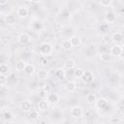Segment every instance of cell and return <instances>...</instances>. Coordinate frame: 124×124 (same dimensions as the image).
<instances>
[{"instance_id":"obj_1","label":"cell","mask_w":124,"mask_h":124,"mask_svg":"<svg viewBox=\"0 0 124 124\" xmlns=\"http://www.w3.org/2000/svg\"><path fill=\"white\" fill-rule=\"evenodd\" d=\"M39 51L43 56H48L52 52V46L49 43H43L39 46Z\"/></svg>"},{"instance_id":"obj_2","label":"cell","mask_w":124,"mask_h":124,"mask_svg":"<svg viewBox=\"0 0 124 124\" xmlns=\"http://www.w3.org/2000/svg\"><path fill=\"white\" fill-rule=\"evenodd\" d=\"M94 79H95V76L91 71H84V73L81 77V80L84 83H91V82H93Z\"/></svg>"},{"instance_id":"obj_3","label":"cell","mask_w":124,"mask_h":124,"mask_svg":"<svg viewBox=\"0 0 124 124\" xmlns=\"http://www.w3.org/2000/svg\"><path fill=\"white\" fill-rule=\"evenodd\" d=\"M122 51H123V47L119 44H114V46L110 47V54H111V56L119 57L122 54Z\"/></svg>"},{"instance_id":"obj_4","label":"cell","mask_w":124,"mask_h":124,"mask_svg":"<svg viewBox=\"0 0 124 124\" xmlns=\"http://www.w3.org/2000/svg\"><path fill=\"white\" fill-rule=\"evenodd\" d=\"M70 113H71V116L74 117V118H79L82 116V113H83V110L80 107L78 106H75L71 108L70 110Z\"/></svg>"},{"instance_id":"obj_5","label":"cell","mask_w":124,"mask_h":124,"mask_svg":"<svg viewBox=\"0 0 124 124\" xmlns=\"http://www.w3.org/2000/svg\"><path fill=\"white\" fill-rule=\"evenodd\" d=\"M46 100L50 105H56L59 101V96L56 93H48L46 96Z\"/></svg>"},{"instance_id":"obj_6","label":"cell","mask_w":124,"mask_h":124,"mask_svg":"<svg viewBox=\"0 0 124 124\" xmlns=\"http://www.w3.org/2000/svg\"><path fill=\"white\" fill-rule=\"evenodd\" d=\"M20 108L24 112H29L30 110H32L31 109L32 108V103L30 101H28V100H25L20 104Z\"/></svg>"},{"instance_id":"obj_7","label":"cell","mask_w":124,"mask_h":124,"mask_svg":"<svg viewBox=\"0 0 124 124\" xmlns=\"http://www.w3.org/2000/svg\"><path fill=\"white\" fill-rule=\"evenodd\" d=\"M105 20L108 23H113L116 20V16L113 12H107L105 15Z\"/></svg>"},{"instance_id":"obj_8","label":"cell","mask_w":124,"mask_h":124,"mask_svg":"<svg viewBox=\"0 0 124 124\" xmlns=\"http://www.w3.org/2000/svg\"><path fill=\"white\" fill-rule=\"evenodd\" d=\"M18 42L21 44V45H26V44H28L29 42H30V40H31V38H30V36L28 35V34H26V33H21L19 36H18Z\"/></svg>"},{"instance_id":"obj_9","label":"cell","mask_w":124,"mask_h":124,"mask_svg":"<svg viewBox=\"0 0 124 124\" xmlns=\"http://www.w3.org/2000/svg\"><path fill=\"white\" fill-rule=\"evenodd\" d=\"M76 66V62L74 59L72 58H69V59H66L63 63V68L64 69H67V70H71V69H74Z\"/></svg>"},{"instance_id":"obj_10","label":"cell","mask_w":124,"mask_h":124,"mask_svg":"<svg viewBox=\"0 0 124 124\" xmlns=\"http://www.w3.org/2000/svg\"><path fill=\"white\" fill-rule=\"evenodd\" d=\"M122 39H123V35L120 32H114L111 35V41L114 44H121Z\"/></svg>"},{"instance_id":"obj_11","label":"cell","mask_w":124,"mask_h":124,"mask_svg":"<svg viewBox=\"0 0 124 124\" xmlns=\"http://www.w3.org/2000/svg\"><path fill=\"white\" fill-rule=\"evenodd\" d=\"M48 105L49 103L47 102V100H45V99H42L38 102V108L42 111H45L48 108Z\"/></svg>"},{"instance_id":"obj_12","label":"cell","mask_w":124,"mask_h":124,"mask_svg":"<svg viewBox=\"0 0 124 124\" xmlns=\"http://www.w3.org/2000/svg\"><path fill=\"white\" fill-rule=\"evenodd\" d=\"M97 108H100V109H104L107 106H108V101L104 98H100V99H97L96 103H95Z\"/></svg>"},{"instance_id":"obj_13","label":"cell","mask_w":124,"mask_h":124,"mask_svg":"<svg viewBox=\"0 0 124 124\" xmlns=\"http://www.w3.org/2000/svg\"><path fill=\"white\" fill-rule=\"evenodd\" d=\"M28 9L26 7H19L17 10H16V14L19 17H26L28 16Z\"/></svg>"},{"instance_id":"obj_14","label":"cell","mask_w":124,"mask_h":124,"mask_svg":"<svg viewBox=\"0 0 124 124\" xmlns=\"http://www.w3.org/2000/svg\"><path fill=\"white\" fill-rule=\"evenodd\" d=\"M23 72H24V74L27 75V76L33 75V74L35 73V67H34V65H32V64H30V63H27L26 66H25V69L23 70Z\"/></svg>"},{"instance_id":"obj_15","label":"cell","mask_w":124,"mask_h":124,"mask_svg":"<svg viewBox=\"0 0 124 124\" xmlns=\"http://www.w3.org/2000/svg\"><path fill=\"white\" fill-rule=\"evenodd\" d=\"M4 19H5L6 24H8V25H13V24L16 23V17H15V16L12 15V14H8V15H6Z\"/></svg>"},{"instance_id":"obj_16","label":"cell","mask_w":124,"mask_h":124,"mask_svg":"<svg viewBox=\"0 0 124 124\" xmlns=\"http://www.w3.org/2000/svg\"><path fill=\"white\" fill-rule=\"evenodd\" d=\"M65 88H66V90L68 92H74L76 90V88H77V83L75 81H73V80H70L65 84Z\"/></svg>"},{"instance_id":"obj_17","label":"cell","mask_w":124,"mask_h":124,"mask_svg":"<svg viewBox=\"0 0 124 124\" xmlns=\"http://www.w3.org/2000/svg\"><path fill=\"white\" fill-rule=\"evenodd\" d=\"M55 77H56L58 79H60V80L64 79V78H66V73H65L64 68H59V69H57V70L55 71Z\"/></svg>"},{"instance_id":"obj_18","label":"cell","mask_w":124,"mask_h":124,"mask_svg":"<svg viewBox=\"0 0 124 124\" xmlns=\"http://www.w3.org/2000/svg\"><path fill=\"white\" fill-rule=\"evenodd\" d=\"M96 101H97V97H96L95 94L89 93V94L86 95V102H87L89 105H95Z\"/></svg>"},{"instance_id":"obj_19","label":"cell","mask_w":124,"mask_h":124,"mask_svg":"<svg viewBox=\"0 0 124 124\" xmlns=\"http://www.w3.org/2000/svg\"><path fill=\"white\" fill-rule=\"evenodd\" d=\"M100 59H101L103 62H105V63L109 62L110 59H111V54H110V52H103V53H101Z\"/></svg>"},{"instance_id":"obj_20","label":"cell","mask_w":124,"mask_h":124,"mask_svg":"<svg viewBox=\"0 0 124 124\" xmlns=\"http://www.w3.org/2000/svg\"><path fill=\"white\" fill-rule=\"evenodd\" d=\"M10 72H11L10 67H9L7 64H4V63L0 64V74H1V75H6V76H7Z\"/></svg>"},{"instance_id":"obj_21","label":"cell","mask_w":124,"mask_h":124,"mask_svg":"<svg viewBox=\"0 0 124 124\" xmlns=\"http://www.w3.org/2000/svg\"><path fill=\"white\" fill-rule=\"evenodd\" d=\"M39 79H42V80H46L48 77V73L46 70H39L38 71V74H37Z\"/></svg>"},{"instance_id":"obj_22","label":"cell","mask_w":124,"mask_h":124,"mask_svg":"<svg viewBox=\"0 0 124 124\" xmlns=\"http://www.w3.org/2000/svg\"><path fill=\"white\" fill-rule=\"evenodd\" d=\"M26 64H27V63H26L25 61L19 60V61H17V62L16 63V69L18 72H21V71H23V70L25 69Z\"/></svg>"},{"instance_id":"obj_23","label":"cell","mask_w":124,"mask_h":124,"mask_svg":"<svg viewBox=\"0 0 124 124\" xmlns=\"http://www.w3.org/2000/svg\"><path fill=\"white\" fill-rule=\"evenodd\" d=\"M70 41H71L73 46H78L80 45V43H81L80 38L78 37V36H72V37L70 38Z\"/></svg>"},{"instance_id":"obj_24","label":"cell","mask_w":124,"mask_h":124,"mask_svg":"<svg viewBox=\"0 0 124 124\" xmlns=\"http://www.w3.org/2000/svg\"><path fill=\"white\" fill-rule=\"evenodd\" d=\"M73 47V45L71 43L70 40H64L62 42V48L65 49V50H70L71 48Z\"/></svg>"},{"instance_id":"obj_25","label":"cell","mask_w":124,"mask_h":124,"mask_svg":"<svg viewBox=\"0 0 124 124\" xmlns=\"http://www.w3.org/2000/svg\"><path fill=\"white\" fill-rule=\"evenodd\" d=\"M83 73H84V70H83L82 68H76V69L74 70V75H75V77H76V78H81Z\"/></svg>"},{"instance_id":"obj_26","label":"cell","mask_w":124,"mask_h":124,"mask_svg":"<svg viewBox=\"0 0 124 124\" xmlns=\"http://www.w3.org/2000/svg\"><path fill=\"white\" fill-rule=\"evenodd\" d=\"M3 117H4V119H5L6 121L10 122V121L13 119L14 115H13V113H12L10 110H6V111L3 112Z\"/></svg>"},{"instance_id":"obj_27","label":"cell","mask_w":124,"mask_h":124,"mask_svg":"<svg viewBox=\"0 0 124 124\" xmlns=\"http://www.w3.org/2000/svg\"><path fill=\"white\" fill-rule=\"evenodd\" d=\"M39 112L37 111V110H30L29 111V117H30V119H32V120H36V119H38L39 118Z\"/></svg>"},{"instance_id":"obj_28","label":"cell","mask_w":124,"mask_h":124,"mask_svg":"<svg viewBox=\"0 0 124 124\" xmlns=\"http://www.w3.org/2000/svg\"><path fill=\"white\" fill-rule=\"evenodd\" d=\"M47 59H46V56H41V58H40V64L43 66V67H45V66H46L47 65Z\"/></svg>"},{"instance_id":"obj_29","label":"cell","mask_w":124,"mask_h":124,"mask_svg":"<svg viewBox=\"0 0 124 124\" xmlns=\"http://www.w3.org/2000/svg\"><path fill=\"white\" fill-rule=\"evenodd\" d=\"M103 41H104V43H106V44L109 43V41H111V36L108 35V34H104V35H103Z\"/></svg>"},{"instance_id":"obj_30","label":"cell","mask_w":124,"mask_h":124,"mask_svg":"<svg viewBox=\"0 0 124 124\" xmlns=\"http://www.w3.org/2000/svg\"><path fill=\"white\" fill-rule=\"evenodd\" d=\"M6 82H7V76L0 74V84L1 85H5Z\"/></svg>"},{"instance_id":"obj_31","label":"cell","mask_w":124,"mask_h":124,"mask_svg":"<svg viewBox=\"0 0 124 124\" xmlns=\"http://www.w3.org/2000/svg\"><path fill=\"white\" fill-rule=\"evenodd\" d=\"M47 84H46V82L45 81V80H42V79H40V81L38 82V87L39 88H41V89H45L46 88V86Z\"/></svg>"},{"instance_id":"obj_32","label":"cell","mask_w":124,"mask_h":124,"mask_svg":"<svg viewBox=\"0 0 124 124\" xmlns=\"http://www.w3.org/2000/svg\"><path fill=\"white\" fill-rule=\"evenodd\" d=\"M100 3L104 7H108L111 4V0H100Z\"/></svg>"},{"instance_id":"obj_33","label":"cell","mask_w":124,"mask_h":124,"mask_svg":"<svg viewBox=\"0 0 124 124\" xmlns=\"http://www.w3.org/2000/svg\"><path fill=\"white\" fill-rule=\"evenodd\" d=\"M33 27H34V28L37 27L36 30H40V29L42 28V24H41V22H36V23L33 24Z\"/></svg>"},{"instance_id":"obj_34","label":"cell","mask_w":124,"mask_h":124,"mask_svg":"<svg viewBox=\"0 0 124 124\" xmlns=\"http://www.w3.org/2000/svg\"><path fill=\"white\" fill-rule=\"evenodd\" d=\"M8 1L9 0H0V5L1 6H4V5H6L8 3Z\"/></svg>"},{"instance_id":"obj_35","label":"cell","mask_w":124,"mask_h":124,"mask_svg":"<svg viewBox=\"0 0 124 124\" xmlns=\"http://www.w3.org/2000/svg\"><path fill=\"white\" fill-rule=\"evenodd\" d=\"M110 122H119V119H117V118L115 119V118H114V119H111Z\"/></svg>"},{"instance_id":"obj_36","label":"cell","mask_w":124,"mask_h":124,"mask_svg":"<svg viewBox=\"0 0 124 124\" xmlns=\"http://www.w3.org/2000/svg\"><path fill=\"white\" fill-rule=\"evenodd\" d=\"M31 2H33V3H39L41 0H30Z\"/></svg>"},{"instance_id":"obj_37","label":"cell","mask_w":124,"mask_h":124,"mask_svg":"<svg viewBox=\"0 0 124 124\" xmlns=\"http://www.w3.org/2000/svg\"><path fill=\"white\" fill-rule=\"evenodd\" d=\"M121 46H122V47H124V37H123V39L121 41Z\"/></svg>"},{"instance_id":"obj_38","label":"cell","mask_w":124,"mask_h":124,"mask_svg":"<svg viewBox=\"0 0 124 124\" xmlns=\"http://www.w3.org/2000/svg\"><path fill=\"white\" fill-rule=\"evenodd\" d=\"M123 26H124V20H123Z\"/></svg>"}]
</instances>
